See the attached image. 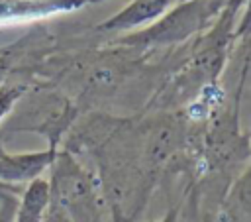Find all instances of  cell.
<instances>
[{"mask_svg": "<svg viewBox=\"0 0 251 222\" xmlns=\"http://www.w3.org/2000/svg\"><path fill=\"white\" fill-rule=\"evenodd\" d=\"M210 12L212 10L204 0L178 2L171 12L161 14L141 31H131L127 35H122L118 43L129 47H155V45H171L184 41L204 26Z\"/></svg>", "mask_w": 251, "mask_h": 222, "instance_id": "7a4b0ae2", "label": "cell"}, {"mask_svg": "<svg viewBox=\"0 0 251 222\" xmlns=\"http://www.w3.org/2000/svg\"><path fill=\"white\" fill-rule=\"evenodd\" d=\"M47 222H71V220H69V216H67L63 210H59L57 206H51V204H49V216H47Z\"/></svg>", "mask_w": 251, "mask_h": 222, "instance_id": "30bf717a", "label": "cell"}, {"mask_svg": "<svg viewBox=\"0 0 251 222\" xmlns=\"http://www.w3.org/2000/svg\"><path fill=\"white\" fill-rule=\"evenodd\" d=\"M161 222H176V210H173V212H169Z\"/></svg>", "mask_w": 251, "mask_h": 222, "instance_id": "8fae6325", "label": "cell"}, {"mask_svg": "<svg viewBox=\"0 0 251 222\" xmlns=\"http://www.w3.org/2000/svg\"><path fill=\"white\" fill-rule=\"evenodd\" d=\"M180 143V126L178 124H161L157 126L147 141V157L153 163H161L169 159V155Z\"/></svg>", "mask_w": 251, "mask_h": 222, "instance_id": "52a82bcc", "label": "cell"}, {"mask_svg": "<svg viewBox=\"0 0 251 222\" xmlns=\"http://www.w3.org/2000/svg\"><path fill=\"white\" fill-rule=\"evenodd\" d=\"M57 153L55 145L33 153H8L0 147V181L6 183H29L39 177L53 161Z\"/></svg>", "mask_w": 251, "mask_h": 222, "instance_id": "3957f363", "label": "cell"}, {"mask_svg": "<svg viewBox=\"0 0 251 222\" xmlns=\"http://www.w3.org/2000/svg\"><path fill=\"white\" fill-rule=\"evenodd\" d=\"M12 49H0V79L4 77V73L8 71V67L12 65Z\"/></svg>", "mask_w": 251, "mask_h": 222, "instance_id": "9c48e42d", "label": "cell"}, {"mask_svg": "<svg viewBox=\"0 0 251 222\" xmlns=\"http://www.w3.org/2000/svg\"><path fill=\"white\" fill-rule=\"evenodd\" d=\"M178 2H184V0H178Z\"/></svg>", "mask_w": 251, "mask_h": 222, "instance_id": "7c38bea8", "label": "cell"}, {"mask_svg": "<svg viewBox=\"0 0 251 222\" xmlns=\"http://www.w3.org/2000/svg\"><path fill=\"white\" fill-rule=\"evenodd\" d=\"M24 86L20 84H6V86H0V122L12 112V108L16 106V102L24 96Z\"/></svg>", "mask_w": 251, "mask_h": 222, "instance_id": "ba28073f", "label": "cell"}, {"mask_svg": "<svg viewBox=\"0 0 251 222\" xmlns=\"http://www.w3.org/2000/svg\"><path fill=\"white\" fill-rule=\"evenodd\" d=\"M88 2L98 0H0V22L41 18L65 10H75Z\"/></svg>", "mask_w": 251, "mask_h": 222, "instance_id": "5b68a950", "label": "cell"}, {"mask_svg": "<svg viewBox=\"0 0 251 222\" xmlns=\"http://www.w3.org/2000/svg\"><path fill=\"white\" fill-rule=\"evenodd\" d=\"M171 0H133L112 18L98 26L100 31H129L143 24H151L167 12Z\"/></svg>", "mask_w": 251, "mask_h": 222, "instance_id": "277c9868", "label": "cell"}, {"mask_svg": "<svg viewBox=\"0 0 251 222\" xmlns=\"http://www.w3.org/2000/svg\"><path fill=\"white\" fill-rule=\"evenodd\" d=\"M49 167L51 206L63 210L71 222H100L92 181L75 157L57 151Z\"/></svg>", "mask_w": 251, "mask_h": 222, "instance_id": "6da1fadb", "label": "cell"}, {"mask_svg": "<svg viewBox=\"0 0 251 222\" xmlns=\"http://www.w3.org/2000/svg\"><path fill=\"white\" fill-rule=\"evenodd\" d=\"M49 204H51L49 181L35 177L24 189L22 200L18 204V212L14 216V222H41L43 214L49 210Z\"/></svg>", "mask_w": 251, "mask_h": 222, "instance_id": "8992f818", "label": "cell"}]
</instances>
